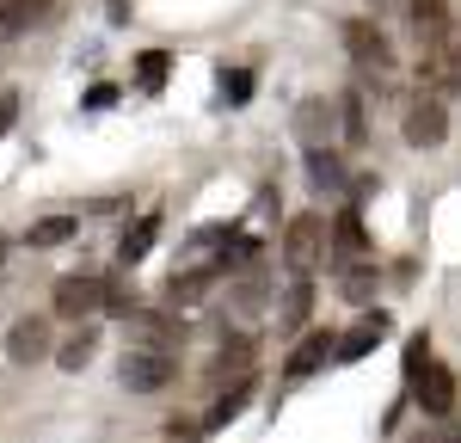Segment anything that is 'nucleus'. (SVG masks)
Wrapping results in <instances>:
<instances>
[{"label": "nucleus", "instance_id": "nucleus-8", "mask_svg": "<svg viewBox=\"0 0 461 443\" xmlns=\"http://www.w3.org/2000/svg\"><path fill=\"white\" fill-rule=\"evenodd\" d=\"M406 19H412V37L425 50H443L449 43V0H406Z\"/></svg>", "mask_w": 461, "mask_h": 443}, {"label": "nucleus", "instance_id": "nucleus-9", "mask_svg": "<svg viewBox=\"0 0 461 443\" xmlns=\"http://www.w3.org/2000/svg\"><path fill=\"white\" fill-rule=\"evenodd\" d=\"M295 136H302V148H326L332 142V105H326V99H302V111H295Z\"/></svg>", "mask_w": 461, "mask_h": 443}, {"label": "nucleus", "instance_id": "nucleus-4", "mask_svg": "<svg viewBox=\"0 0 461 443\" xmlns=\"http://www.w3.org/2000/svg\"><path fill=\"white\" fill-rule=\"evenodd\" d=\"M105 302H111L105 277H62V284H56V314H62V321H93Z\"/></svg>", "mask_w": 461, "mask_h": 443}, {"label": "nucleus", "instance_id": "nucleus-21", "mask_svg": "<svg viewBox=\"0 0 461 443\" xmlns=\"http://www.w3.org/2000/svg\"><path fill=\"white\" fill-rule=\"evenodd\" d=\"M93 345H99V332H93V327H80V332L68 339V345L56 351V364H62V369H80L86 357H93Z\"/></svg>", "mask_w": 461, "mask_h": 443}, {"label": "nucleus", "instance_id": "nucleus-26", "mask_svg": "<svg viewBox=\"0 0 461 443\" xmlns=\"http://www.w3.org/2000/svg\"><path fill=\"white\" fill-rule=\"evenodd\" d=\"M111 99H117V86H93V93H86V105H93V111H105Z\"/></svg>", "mask_w": 461, "mask_h": 443}, {"label": "nucleus", "instance_id": "nucleus-22", "mask_svg": "<svg viewBox=\"0 0 461 443\" xmlns=\"http://www.w3.org/2000/svg\"><path fill=\"white\" fill-rule=\"evenodd\" d=\"M339 295H345V302H369V295H375V271H369V265H351V271L339 277Z\"/></svg>", "mask_w": 461, "mask_h": 443}, {"label": "nucleus", "instance_id": "nucleus-7", "mask_svg": "<svg viewBox=\"0 0 461 443\" xmlns=\"http://www.w3.org/2000/svg\"><path fill=\"white\" fill-rule=\"evenodd\" d=\"M382 339H388V314L375 308V314H363V321H357L345 339H332V357H339V364H357V357H369Z\"/></svg>", "mask_w": 461, "mask_h": 443}, {"label": "nucleus", "instance_id": "nucleus-13", "mask_svg": "<svg viewBox=\"0 0 461 443\" xmlns=\"http://www.w3.org/2000/svg\"><path fill=\"white\" fill-rule=\"evenodd\" d=\"M326 247H339L345 258H357L363 247H369V234H363V216H357V210H345V216L326 228Z\"/></svg>", "mask_w": 461, "mask_h": 443}, {"label": "nucleus", "instance_id": "nucleus-3", "mask_svg": "<svg viewBox=\"0 0 461 443\" xmlns=\"http://www.w3.org/2000/svg\"><path fill=\"white\" fill-rule=\"evenodd\" d=\"M178 357L173 351H148V345H130L123 351V388H136V394H154V388H167L173 382Z\"/></svg>", "mask_w": 461, "mask_h": 443}, {"label": "nucleus", "instance_id": "nucleus-5", "mask_svg": "<svg viewBox=\"0 0 461 443\" xmlns=\"http://www.w3.org/2000/svg\"><path fill=\"white\" fill-rule=\"evenodd\" d=\"M345 50H351L357 68H369V74H388L393 68V43L375 32V25H363V19H345Z\"/></svg>", "mask_w": 461, "mask_h": 443}, {"label": "nucleus", "instance_id": "nucleus-17", "mask_svg": "<svg viewBox=\"0 0 461 443\" xmlns=\"http://www.w3.org/2000/svg\"><path fill=\"white\" fill-rule=\"evenodd\" d=\"M308 179H314L320 191H345V167H339L326 148H308Z\"/></svg>", "mask_w": 461, "mask_h": 443}, {"label": "nucleus", "instance_id": "nucleus-15", "mask_svg": "<svg viewBox=\"0 0 461 443\" xmlns=\"http://www.w3.org/2000/svg\"><path fill=\"white\" fill-rule=\"evenodd\" d=\"M215 277H221V265H197V271H185V277H173L167 290H173V302H203Z\"/></svg>", "mask_w": 461, "mask_h": 443}, {"label": "nucleus", "instance_id": "nucleus-25", "mask_svg": "<svg viewBox=\"0 0 461 443\" xmlns=\"http://www.w3.org/2000/svg\"><path fill=\"white\" fill-rule=\"evenodd\" d=\"M339 117H345V142H363V99H357V93H345Z\"/></svg>", "mask_w": 461, "mask_h": 443}, {"label": "nucleus", "instance_id": "nucleus-18", "mask_svg": "<svg viewBox=\"0 0 461 443\" xmlns=\"http://www.w3.org/2000/svg\"><path fill=\"white\" fill-rule=\"evenodd\" d=\"M74 234H80V222H74V216H43L25 240H32V247H62V240H74Z\"/></svg>", "mask_w": 461, "mask_h": 443}, {"label": "nucleus", "instance_id": "nucleus-20", "mask_svg": "<svg viewBox=\"0 0 461 443\" xmlns=\"http://www.w3.org/2000/svg\"><path fill=\"white\" fill-rule=\"evenodd\" d=\"M167 68H173V56H167V50H148V56H136V74H142L148 93H160V86H167Z\"/></svg>", "mask_w": 461, "mask_h": 443}, {"label": "nucleus", "instance_id": "nucleus-6", "mask_svg": "<svg viewBox=\"0 0 461 443\" xmlns=\"http://www.w3.org/2000/svg\"><path fill=\"white\" fill-rule=\"evenodd\" d=\"M443 136H449V111H443V99L419 93V99L406 105V142L412 148H437Z\"/></svg>", "mask_w": 461, "mask_h": 443}, {"label": "nucleus", "instance_id": "nucleus-27", "mask_svg": "<svg viewBox=\"0 0 461 443\" xmlns=\"http://www.w3.org/2000/svg\"><path fill=\"white\" fill-rule=\"evenodd\" d=\"M6 123H13V99H6V105H0V136H6Z\"/></svg>", "mask_w": 461, "mask_h": 443}, {"label": "nucleus", "instance_id": "nucleus-23", "mask_svg": "<svg viewBox=\"0 0 461 443\" xmlns=\"http://www.w3.org/2000/svg\"><path fill=\"white\" fill-rule=\"evenodd\" d=\"M314 277H295V290H289V302H284V327L295 332L302 321H308V302H314V290H308Z\"/></svg>", "mask_w": 461, "mask_h": 443}, {"label": "nucleus", "instance_id": "nucleus-19", "mask_svg": "<svg viewBox=\"0 0 461 443\" xmlns=\"http://www.w3.org/2000/svg\"><path fill=\"white\" fill-rule=\"evenodd\" d=\"M37 13H43V0H0V37H13V32H25Z\"/></svg>", "mask_w": 461, "mask_h": 443}, {"label": "nucleus", "instance_id": "nucleus-14", "mask_svg": "<svg viewBox=\"0 0 461 443\" xmlns=\"http://www.w3.org/2000/svg\"><path fill=\"white\" fill-rule=\"evenodd\" d=\"M247 364H252V345L247 339H234V345H221V351H215V382H247Z\"/></svg>", "mask_w": 461, "mask_h": 443}, {"label": "nucleus", "instance_id": "nucleus-10", "mask_svg": "<svg viewBox=\"0 0 461 443\" xmlns=\"http://www.w3.org/2000/svg\"><path fill=\"white\" fill-rule=\"evenodd\" d=\"M130 345H148V351H178V327L160 321V314H130Z\"/></svg>", "mask_w": 461, "mask_h": 443}, {"label": "nucleus", "instance_id": "nucleus-24", "mask_svg": "<svg viewBox=\"0 0 461 443\" xmlns=\"http://www.w3.org/2000/svg\"><path fill=\"white\" fill-rule=\"evenodd\" d=\"M221 99H228V105H247V99H252V74L247 68H228V74H221Z\"/></svg>", "mask_w": 461, "mask_h": 443}, {"label": "nucleus", "instance_id": "nucleus-2", "mask_svg": "<svg viewBox=\"0 0 461 443\" xmlns=\"http://www.w3.org/2000/svg\"><path fill=\"white\" fill-rule=\"evenodd\" d=\"M412 401H419L425 419H449V412H456V369H443L437 357H425L419 375H412Z\"/></svg>", "mask_w": 461, "mask_h": 443}, {"label": "nucleus", "instance_id": "nucleus-12", "mask_svg": "<svg viewBox=\"0 0 461 443\" xmlns=\"http://www.w3.org/2000/svg\"><path fill=\"white\" fill-rule=\"evenodd\" d=\"M320 364H332V332H308L295 351H289V375L302 382V375H314Z\"/></svg>", "mask_w": 461, "mask_h": 443}, {"label": "nucleus", "instance_id": "nucleus-11", "mask_svg": "<svg viewBox=\"0 0 461 443\" xmlns=\"http://www.w3.org/2000/svg\"><path fill=\"white\" fill-rule=\"evenodd\" d=\"M6 351H13V364H37L50 351V327L43 321H19V327L6 332Z\"/></svg>", "mask_w": 461, "mask_h": 443}, {"label": "nucleus", "instance_id": "nucleus-16", "mask_svg": "<svg viewBox=\"0 0 461 443\" xmlns=\"http://www.w3.org/2000/svg\"><path fill=\"white\" fill-rule=\"evenodd\" d=\"M154 234H160V216H142L130 234H123V247H117V258L123 265H136V258H148V247H154Z\"/></svg>", "mask_w": 461, "mask_h": 443}, {"label": "nucleus", "instance_id": "nucleus-1", "mask_svg": "<svg viewBox=\"0 0 461 443\" xmlns=\"http://www.w3.org/2000/svg\"><path fill=\"white\" fill-rule=\"evenodd\" d=\"M284 265L295 271V277L326 271V222H320V216H295L284 228Z\"/></svg>", "mask_w": 461, "mask_h": 443}]
</instances>
